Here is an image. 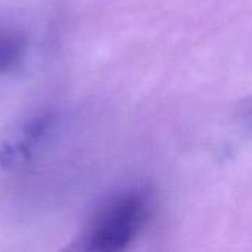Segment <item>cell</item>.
<instances>
[{"label": "cell", "mask_w": 252, "mask_h": 252, "mask_svg": "<svg viewBox=\"0 0 252 252\" xmlns=\"http://www.w3.org/2000/svg\"><path fill=\"white\" fill-rule=\"evenodd\" d=\"M148 217L146 199L136 193L121 195L102 207L83 236L86 250H124L140 232Z\"/></svg>", "instance_id": "1"}, {"label": "cell", "mask_w": 252, "mask_h": 252, "mask_svg": "<svg viewBox=\"0 0 252 252\" xmlns=\"http://www.w3.org/2000/svg\"><path fill=\"white\" fill-rule=\"evenodd\" d=\"M28 50V41L25 35L12 27L0 25V77L16 72Z\"/></svg>", "instance_id": "2"}]
</instances>
